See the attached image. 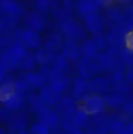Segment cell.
Returning <instances> with one entry per match:
<instances>
[{
    "mask_svg": "<svg viewBox=\"0 0 133 134\" xmlns=\"http://www.w3.org/2000/svg\"><path fill=\"white\" fill-rule=\"evenodd\" d=\"M59 27L64 40L78 43L83 41L85 37V27L71 16L59 21Z\"/></svg>",
    "mask_w": 133,
    "mask_h": 134,
    "instance_id": "cell-2",
    "label": "cell"
},
{
    "mask_svg": "<svg viewBox=\"0 0 133 134\" xmlns=\"http://www.w3.org/2000/svg\"><path fill=\"white\" fill-rule=\"evenodd\" d=\"M106 104L103 97L100 94H93L88 96L84 103V110L87 114L100 115L104 112L106 109Z\"/></svg>",
    "mask_w": 133,
    "mask_h": 134,
    "instance_id": "cell-5",
    "label": "cell"
},
{
    "mask_svg": "<svg viewBox=\"0 0 133 134\" xmlns=\"http://www.w3.org/2000/svg\"><path fill=\"white\" fill-rule=\"evenodd\" d=\"M89 88L96 94L107 93L111 90V84L109 79L103 77H96L89 83Z\"/></svg>",
    "mask_w": 133,
    "mask_h": 134,
    "instance_id": "cell-13",
    "label": "cell"
},
{
    "mask_svg": "<svg viewBox=\"0 0 133 134\" xmlns=\"http://www.w3.org/2000/svg\"><path fill=\"white\" fill-rule=\"evenodd\" d=\"M60 53L67 60H76L80 57L79 46L76 42L71 41L63 40L60 46Z\"/></svg>",
    "mask_w": 133,
    "mask_h": 134,
    "instance_id": "cell-11",
    "label": "cell"
},
{
    "mask_svg": "<svg viewBox=\"0 0 133 134\" xmlns=\"http://www.w3.org/2000/svg\"><path fill=\"white\" fill-rule=\"evenodd\" d=\"M125 46L126 48L133 50V30L128 32L125 38Z\"/></svg>",
    "mask_w": 133,
    "mask_h": 134,
    "instance_id": "cell-24",
    "label": "cell"
},
{
    "mask_svg": "<svg viewBox=\"0 0 133 134\" xmlns=\"http://www.w3.org/2000/svg\"><path fill=\"white\" fill-rule=\"evenodd\" d=\"M93 41L95 42V43H96L97 48L99 49V50L101 49H104L108 45L107 37L103 36V35H101L100 34L96 35V37L93 38Z\"/></svg>",
    "mask_w": 133,
    "mask_h": 134,
    "instance_id": "cell-23",
    "label": "cell"
},
{
    "mask_svg": "<svg viewBox=\"0 0 133 134\" xmlns=\"http://www.w3.org/2000/svg\"><path fill=\"white\" fill-rule=\"evenodd\" d=\"M25 14L24 6L17 0H0V17L20 18Z\"/></svg>",
    "mask_w": 133,
    "mask_h": 134,
    "instance_id": "cell-4",
    "label": "cell"
},
{
    "mask_svg": "<svg viewBox=\"0 0 133 134\" xmlns=\"http://www.w3.org/2000/svg\"><path fill=\"white\" fill-rule=\"evenodd\" d=\"M125 76L127 81L133 86V67L129 68V69L125 72Z\"/></svg>",
    "mask_w": 133,
    "mask_h": 134,
    "instance_id": "cell-25",
    "label": "cell"
},
{
    "mask_svg": "<svg viewBox=\"0 0 133 134\" xmlns=\"http://www.w3.org/2000/svg\"><path fill=\"white\" fill-rule=\"evenodd\" d=\"M123 2H130L131 0H122Z\"/></svg>",
    "mask_w": 133,
    "mask_h": 134,
    "instance_id": "cell-29",
    "label": "cell"
},
{
    "mask_svg": "<svg viewBox=\"0 0 133 134\" xmlns=\"http://www.w3.org/2000/svg\"><path fill=\"white\" fill-rule=\"evenodd\" d=\"M125 134H133V122L132 121L125 123Z\"/></svg>",
    "mask_w": 133,
    "mask_h": 134,
    "instance_id": "cell-26",
    "label": "cell"
},
{
    "mask_svg": "<svg viewBox=\"0 0 133 134\" xmlns=\"http://www.w3.org/2000/svg\"><path fill=\"white\" fill-rule=\"evenodd\" d=\"M27 53V49L18 40L12 42L1 53L0 63L5 68H15L20 64Z\"/></svg>",
    "mask_w": 133,
    "mask_h": 134,
    "instance_id": "cell-1",
    "label": "cell"
},
{
    "mask_svg": "<svg viewBox=\"0 0 133 134\" xmlns=\"http://www.w3.org/2000/svg\"><path fill=\"white\" fill-rule=\"evenodd\" d=\"M129 97V96L123 95L112 91L106 93L103 98L106 107H108L111 109H121Z\"/></svg>",
    "mask_w": 133,
    "mask_h": 134,
    "instance_id": "cell-12",
    "label": "cell"
},
{
    "mask_svg": "<svg viewBox=\"0 0 133 134\" xmlns=\"http://www.w3.org/2000/svg\"><path fill=\"white\" fill-rule=\"evenodd\" d=\"M84 27L86 31L94 35L100 34L104 26L103 19L96 13H90L84 17Z\"/></svg>",
    "mask_w": 133,
    "mask_h": 134,
    "instance_id": "cell-7",
    "label": "cell"
},
{
    "mask_svg": "<svg viewBox=\"0 0 133 134\" xmlns=\"http://www.w3.org/2000/svg\"><path fill=\"white\" fill-rule=\"evenodd\" d=\"M63 41L61 35L58 33H52L46 38L44 42V48L56 53V50L60 49Z\"/></svg>",
    "mask_w": 133,
    "mask_h": 134,
    "instance_id": "cell-17",
    "label": "cell"
},
{
    "mask_svg": "<svg viewBox=\"0 0 133 134\" xmlns=\"http://www.w3.org/2000/svg\"><path fill=\"white\" fill-rule=\"evenodd\" d=\"M132 14L133 15V7H132Z\"/></svg>",
    "mask_w": 133,
    "mask_h": 134,
    "instance_id": "cell-30",
    "label": "cell"
},
{
    "mask_svg": "<svg viewBox=\"0 0 133 134\" xmlns=\"http://www.w3.org/2000/svg\"><path fill=\"white\" fill-rule=\"evenodd\" d=\"M5 68H4V66L0 63V79H2L5 75Z\"/></svg>",
    "mask_w": 133,
    "mask_h": 134,
    "instance_id": "cell-27",
    "label": "cell"
},
{
    "mask_svg": "<svg viewBox=\"0 0 133 134\" xmlns=\"http://www.w3.org/2000/svg\"><path fill=\"white\" fill-rule=\"evenodd\" d=\"M14 97V87L9 83H5L0 87V98L5 101L13 100Z\"/></svg>",
    "mask_w": 133,
    "mask_h": 134,
    "instance_id": "cell-19",
    "label": "cell"
},
{
    "mask_svg": "<svg viewBox=\"0 0 133 134\" xmlns=\"http://www.w3.org/2000/svg\"><path fill=\"white\" fill-rule=\"evenodd\" d=\"M103 1V3H106V4H108L110 2H111L113 0H102Z\"/></svg>",
    "mask_w": 133,
    "mask_h": 134,
    "instance_id": "cell-28",
    "label": "cell"
},
{
    "mask_svg": "<svg viewBox=\"0 0 133 134\" xmlns=\"http://www.w3.org/2000/svg\"><path fill=\"white\" fill-rule=\"evenodd\" d=\"M127 33L123 31L122 28L117 27L113 29L107 37L108 44L112 47L120 48L122 46L125 45V38Z\"/></svg>",
    "mask_w": 133,
    "mask_h": 134,
    "instance_id": "cell-14",
    "label": "cell"
},
{
    "mask_svg": "<svg viewBox=\"0 0 133 134\" xmlns=\"http://www.w3.org/2000/svg\"><path fill=\"white\" fill-rule=\"evenodd\" d=\"M33 4L36 11L43 14L49 11L53 7L52 0H33Z\"/></svg>",
    "mask_w": 133,
    "mask_h": 134,
    "instance_id": "cell-20",
    "label": "cell"
},
{
    "mask_svg": "<svg viewBox=\"0 0 133 134\" xmlns=\"http://www.w3.org/2000/svg\"><path fill=\"white\" fill-rule=\"evenodd\" d=\"M111 90L113 92L129 96L132 91V86L125 79V74L111 75L109 79Z\"/></svg>",
    "mask_w": 133,
    "mask_h": 134,
    "instance_id": "cell-6",
    "label": "cell"
},
{
    "mask_svg": "<svg viewBox=\"0 0 133 134\" xmlns=\"http://www.w3.org/2000/svg\"><path fill=\"white\" fill-rule=\"evenodd\" d=\"M102 4V0H77L75 2V9L77 13L84 17L90 13H96Z\"/></svg>",
    "mask_w": 133,
    "mask_h": 134,
    "instance_id": "cell-9",
    "label": "cell"
},
{
    "mask_svg": "<svg viewBox=\"0 0 133 134\" xmlns=\"http://www.w3.org/2000/svg\"><path fill=\"white\" fill-rule=\"evenodd\" d=\"M121 110L124 115L131 118L133 116V97H129L123 106L122 107Z\"/></svg>",
    "mask_w": 133,
    "mask_h": 134,
    "instance_id": "cell-22",
    "label": "cell"
},
{
    "mask_svg": "<svg viewBox=\"0 0 133 134\" xmlns=\"http://www.w3.org/2000/svg\"><path fill=\"white\" fill-rule=\"evenodd\" d=\"M18 41L20 42L27 49L36 50L42 45V40L40 32L25 28L17 33Z\"/></svg>",
    "mask_w": 133,
    "mask_h": 134,
    "instance_id": "cell-3",
    "label": "cell"
},
{
    "mask_svg": "<svg viewBox=\"0 0 133 134\" xmlns=\"http://www.w3.org/2000/svg\"><path fill=\"white\" fill-rule=\"evenodd\" d=\"M79 46L80 57L82 58L91 59L95 57L99 53V49L97 48L93 39H86L82 41Z\"/></svg>",
    "mask_w": 133,
    "mask_h": 134,
    "instance_id": "cell-15",
    "label": "cell"
},
{
    "mask_svg": "<svg viewBox=\"0 0 133 134\" xmlns=\"http://www.w3.org/2000/svg\"><path fill=\"white\" fill-rule=\"evenodd\" d=\"M125 122L122 116L115 115L111 117L108 134H125Z\"/></svg>",
    "mask_w": 133,
    "mask_h": 134,
    "instance_id": "cell-16",
    "label": "cell"
},
{
    "mask_svg": "<svg viewBox=\"0 0 133 134\" xmlns=\"http://www.w3.org/2000/svg\"><path fill=\"white\" fill-rule=\"evenodd\" d=\"M93 58L88 59V58L82 57V59L79 60L78 68V71L82 75V77L85 79L92 78L96 72H98V69L96 68Z\"/></svg>",
    "mask_w": 133,
    "mask_h": 134,
    "instance_id": "cell-10",
    "label": "cell"
},
{
    "mask_svg": "<svg viewBox=\"0 0 133 134\" xmlns=\"http://www.w3.org/2000/svg\"><path fill=\"white\" fill-rule=\"evenodd\" d=\"M119 58L123 62L124 65L128 68L133 67V50L128 48L121 49Z\"/></svg>",
    "mask_w": 133,
    "mask_h": 134,
    "instance_id": "cell-21",
    "label": "cell"
},
{
    "mask_svg": "<svg viewBox=\"0 0 133 134\" xmlns=\"http://www.w3.org/2000/svg\"><path fill=\"white\" fill-rule=\"evenodd\" d=\"M24 23L27 28L40 32L46 27V19L43 13L38 12L30 13L26 15Z\"/></svg>",
    "mask_w": 133,
    "mask_h": 134,
    "instance_id": "cell-8",
    "label": "cell"
},
{
    "mask_svg": "<svg viewBox=\"0 0 133 134\" xmlns=\"http://www.w3.org/2000/svg\"><path fill=\"white\" fill-rule=\"evenodd\" d=\"M55 54V53H53L45 48L39 49H38L35 50L34 53H32L35 61L42 64H47L49 62L53 61Z\"/></svg>",
    "mask_w": 133,
    "mask_h": 134,
    "instance_id": "cell-18",
    "label": "cell"
}]
</instances>
